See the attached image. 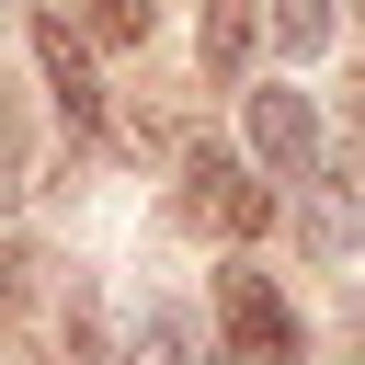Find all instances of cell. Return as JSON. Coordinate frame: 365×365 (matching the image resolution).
Returning <instances> with one entry per match:
<instances>
[{"instance_id":"ba28073f","label":"cell","mask_w":365,"mask_h":365,"mask_svg":"<svg viewBox=\"0 0 365 365\" xmlns=\"http://www.w3.org/2000/svg\"><path fill=\"white\" fill-rule=\"evenodd\" d=\"M331 46V0H274V57H319Z\"/></svg>"},{"instance_id":"7a4b0ae2","label":"cell","mask_w":365,"mask_h":365,"mask_svg":"<svg viewBox=\"0 0 365 365\" xmlns=\"http://www.w3.org/2000/svg\"><path fill=\"white\" fill-rule=\"evenodd\" d=\"M217 319H228V354L217 365H308V331H297V308L240 262V274H217Z\"/></svg>"},{"instance_id":"3957f363","label":"cell","mask_w":365,"mask_h":365,"mask_svg":"<svg viewBox=\"0 0 365 365\" xmlns=\"http://www.w3.org/2000/svg\"><path fill=\"white\" fill-rule=\"evenodd\" d=\"M240 125H251V160H262L274 182H308V171H319V114H308L297 80H262Z\"/></svg>"},{"instance_id":"8992f818","label":"cell","mask_w":365,"mask_h":365,"mask_svg":"<svg viewBox=\"0 0 365 365\" xmlns=\"http://www.w3.org/2000/svg\"><path fill=\"white\" fill-rule=\"evenodd\" d=\"M205 80H240L251 68V46H262V0H205Z\"/></svg>"},{"instance_id":"52a82bcc","label":"cell","mask_w":365,"mask_h":365,"mask_svg":"<svg viewBox=\"0 0 365 365\" xmlns=\"http://www.w3.org/2000/svg\"><path fill=\"white\" fill-rule=\"evenodd\" d=\"M125 365H194V319H182L171 297H148V308H137V342H125Z\"/></svg>"},{"instance_id":"5b68a950","label":"cell","mask_w":365,"mask_h":365,"mask_svg":"<svg viewBox=\"0 0 365 365\" xmlns=\"http://www.w3.org/2000/svg\"><path fill=\"white\" fill-rule=\"evenodd\" d=\"M319 194H308V240L319 251H354L365 240V171H308Z\"/></svg>"},{"instance_id":"277c9868","label":"cell","mask_w":365,"mask_h":365,"mask_svg":"<svg viewBox=\"0 0 365 365\" xmlns=\"http://www.w3.org/2000/svg\"><path fill=\"white\" fill-rule=\"evenodd\" d=\"M34 68H46V91H57V114H68V125H103V68H91V46H80V23H68V11H46V23H34Z\"/></svg>"},{"instance_id":"9c48e42d","label":"cell","mask_w":365,"mask_h":365,"mask_svg":"<svg viewBox=\"0 0 365 365\" xmlns=\"http://www.w3.org/2000/svg\"><path fill=\"white\" fill-rule=\"evenodd\" d=\"M23 182V103H0V194Z\"/></svg>"},{"instance_id":"6da1fadb","label":"cell","mask_w":365,"mask_h":365,"mask_svg":"<svg viewBox=\"0 0 365 365\" xmlns=\"http://www.w3.org/2000/svg\"><path fill=\"white\" fill-rule=\"evenodd\" d=\"M274 194H285V182H262V160H240V148H182V217H194V228L262 240V228H274Z\"/></svg>"}]
</instances>
